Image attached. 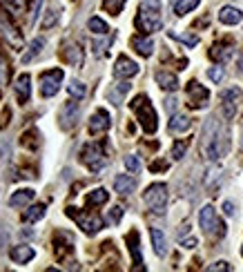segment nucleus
<instances>
[{"label": "nucleus", "instance_id": "0eeeda50", "mask_svg": "<svg viewBox=\"0 0 243 272\" xmlns=\"http://www.w3.org/2000/svg\"><path fill=\"white\" fill-rule=\"evenodd\" d=\"M63 70H50L40 74V94L45 98H52L58 94L60 83H63Z\"/></svg>", "mask_w": 243, "mask_h": 272}, {"label": "nucleus", "instance_id": "a19ab883", "mask_svg": "<svg viewBox=\"0 0 243 272\" xmlns=\"http://www.w3.org/2000/svg\"><path fill=\"white\" fill-rule=\"evenodd\" d=\"M9 80V67L5 63V58H0V85H7Z\"/></svg>", "mask_w": 243, "mask_h": 272}, {"label": "nucleus", "instance_id": "2eb2a0df", "mask_svg": "<svg viewBox=\"0 0 243 272\" xmlns=\"http://www.w3.org/2000/svg\"><path fill=\"white\" fill-rule=\"evenodd\" d=\"M154 78H156V83H159L161 89H165V92H176V89H179V78H176V74H172V72L161 70V72H156Z\"/></svg>", "mask_w": 243, "mask_h": 272}, {"label": "nucleus", "instance_id": "423d86ee", "mask_svg": "<svg viewBox=\"0 0 243 272\" xmlns=\"http://www.w3.org/2000/svg\"><path fill=\"white\" fill-rule=\"evenodd\" d=\"M81 161L87 165L92 172H101L107 163L105 150H103V143H87L81 150Z\"/></svg>", "mask_w": 243, "mask_h": 272}, {"label": "nucleus", "instance_id": "c03bdc74", "mask_svg": "<svg viewBox=\"0 0 243 272\" xmlns=\"http://www.w3.org/2000/svg\"><path fill=\"white\" fill-rule=\"evenodd\" d=\"M56 20H58V14H56V11H50V14L45 16V20H42V27H45V29H50Z\"/></svg>", "mask_w": 243, "mask_h": 272}, {"label": "nucleus", "instance_id": "09e8293b", "mask_svg": "<svg viewBox=\"0 0 243 272\" xmlns=\"http://www.w3.org/2000/svg\"><path fill=\"white\" fill-rule=\"evenodd\" d=\"M181 245H183V248H187V250H192V248H197V239H183L181 241Z\"/></svg>", "mask_w": 243, "mask_h": 272}, {"label": "nucleus", "instance_id": "39448f33", "mask_svg": "<svg viewBox=\"0 0 243 272\" xmlns=\"http://www.w3.org/2000/svg\"><path fill=\"white\" fill-rule=\"evenodd\" d=\"M69 219H74L78 228H83L85 234H96L103 230V219L96 212H81L78 208H67L65 210Z\"/></svg>", "mask_w": 243, "mask_h": 272}, {"label": "nucleus", "instance_id": "f3484780", "mask_svg": "<svg viewBox=\"0 0 243 272\" xmlns=\"http://www.w3.org/2000/svg\"><path fill=\"white\" fill-rule=\"evenodd\" d=\"M9 257L14 263H29L36 257V252H34V248H29V245H16V248L9 250Z\"/></svg>", "mask_w": 243, "mask_h": 272}, {"label": "nucleus", "instance_id": "1a4fd4ad", "mask_svg": "<svg viewBox=\"0 0 243 272\" xmlns=\"http://www.w3.org/2000/svg\"><path fill=\"white\" fill-rule=\"evenodd\" d=\"M243 98L241 94V89L239 87H230L226 89L221 94V107H223V116L230 121V119H234V114H236V109H239V101Z\"/></svg>", "mask_w": 243, "mask_h": 272}, {"label": "nucleus", "instance_id": "e433bc0d", "mask_svg": "<svg viewBox=\"0 0 243 272\" xmlns=\"http://www.w3.org/2000/svg\"><path fill=\"white\" fill-rule=\"evenodd\" d=\"M185 152H187V141H176L172 145V158L174 161H181L185 156Z\"/></svg>", "mask_w": 243, "mask_h": 272}, {"label": "nucleus", "instance_id": "79ce46f5", "mask_svg": "<svg viewBox=\"0 0 243 272\" xmlns=\"http://www.w3.org/2000/svg\"><path fill=\"white\" fill-rule=\"evenodd\" d=\"M109 42H112V38H107V40H103V42H96L94 40V54H96V56H103V54H105V49L109 47Z\"/></svg>", "mask_w": 243, "mask_h": 272}, {"label": "nucleus", "instance_id": "7ed1b4c3", "mask_svg": "<svg viewBox=\"0 0 243 272\" xmlns=\"http://www.w3.org/2000/svg\"><path fill=\"white\" fill-rule=\"evenodd\" d=\"M130 107H132V112L136 114V121L141 123V127L145 132L154 134L156 127H159V119H156V112H154V107H152L150 98L145 94H138L136 98H132Z\"/></svg>", "mask_w": 243, "mask_h": 272}, {"label": "nucleus", "instance_id": "5701e85b", "mask_svg": "<svg viewBox=\"0 0 243 272\" xmlns=\"http://www.w3.org/2000/svg\"><path fill=\"white\" fill-rule=\"evenodd\" d=\"M114 190H116L118 194H132L136 190V181L127 174H118L114 178Z\"/></svg>", "mask_w": 243, "mask_h": 272}, {"label": "nucleus", "instance_id": "dca6fc26", "mask_svg": "<svg viewBox=\"0 0 243 272\" xmlns=\"http://www.w3.org/2000/svg\"><path fill=\"white\" fill-rule=\"evenodd\" d=\"M32 78H29V74H20L16 80V96L20 103H27L29 96H32Z\"/></svg>", "mask_w": 243, "mask_h": 272}, {"label": "nucleus", "instance_id": "8fccbe9b", "mask_svg": "<svg viewBox=\"0 0 243 272\" xmlns=\"http://www.w3.org/2000/svg\"><path fill=\"white\" fill-rule=\"evenodd\" d=\"M223 212H226L228 216H234V206H232V201H226V203H223Z\"/></svg>", "mask_w": 243, "mask_h": 272}, {"label": "nucleus", "instance_id": "7c9ffc66", "mask_svg": "<svg viewBox=\"0 0 243 272\" xmlns=\"http://www.w3.org/2000/svg\"><path fill=\"white\" fill-rule=\"evenodd\" d=\"M87 27H89V32H94V34H99V36H105L109 34V27H107V22L103 20V18H89V22H87Z\"/></svg>", "mask_w": 243, "mask_h": 272}, {"label": "nucleus", "instance_id": "a878e982", "mask_svg": "<svg viewBox=\"0 0 243 272\" xmlns=\"http://www.w3.org/2000/svg\"><path fill=\"white\" fill-rule=\"evenodd\" d=\"M42 47H45V38H34L32 42H29V49L22 54L20 60H22V63H32V60L42 52Z\"/></svg>", "mask_w": 243, "mask_h": 272}, {"label": "nucleus", "instance_id": "4c0bfd02", "mask_svg": "<svg viewBox=\"0 0 243 272\" xmlns=\"http://www.w3.org/2000/svg\"><path fill=\"white\" fill-rule=\"evenodd\" d=\"M0 3L9 11H14V14H22L25 11V0H0Z\"/></svg>", "mask_w": 243, "mask_h": 272}, {"label": "nucleus", "instance_id": "49530a36", "mask_svg": "<svg viewBox=\"0 0 243 272\" xmlns=\"http://www.w3.org/2000/svg\"><path fill=\"white\" fill-rule=\"evenodd\" d=\"M214 234H216L218 239H223V237H226V223H223L221 219H218V223H216V228H214Z\"/></svg>", "mask_w": 243, "mask_h": 272}, {"label": "nucleus", "instance_id": "b1692460", "mask_svg": "<svg viewBox=\"0 0 243 272\" xmlns=\"http://www.w3.org/2000/svg\"><path fill=\"white\" fill-rule=\"evenodd\" d=\"M132 47L145 58L152 56V52H154V42H152V38H145V36H134L132 38Z\"/></svg>", "mask_w": 243, "mask_h": 272}, {"label": "nucleus", "instance_id": "864d4df0", "mask_svg": "<svg viewBox=\"0 0 243 272\" xmlns=\"http://www.w3.org/2000/svg\"><path fill=\"white\" fill-rule=\"evenodd\" d=\"M241 252H243V250H241Z\"/></svg>", "mask_w": 243, "mask_h": 272}, {"label": "nucleus", "instance_id": "4468645a", "mask_svg": "<svg viewBox=\"0 0 243 272\" xmlns=\"http://www.w3.org/2000/svg\"><path fill=\"white\" fill-rule=\"evenodd\" d=\"M125 241H127V248H130V252H132V259H134L136 268L143 270V257H141V243H138V232L132 230L125 237Z\"/></svg>", "mask_w": 243, "mask_h": 272}, {"label": "nucleus", "instance_id": "3c124183", "mask_svg": "<svg viewBox=\"0 0 243 272\" xmlns=\"http://www.w3.org/2000/svg\"><path fill=\"white\" fill-rule=\"evenodd\" d=\"M174 107H176V98H167L165 101V109L169 114H174Z\"/></svg>", "mask_w": 243, "mask_h": 272}, {"label": "nucleus", "instance_id": "9b49d317", "mask_svg": "<svg viewBox=\"0 0 243 272\" xmlns=\"http://www.w3.org/2000/svg\"><path fill=\"white\" fill-rule=\"evenodd\" d=\"M112 127V116L105 109H96L89 119V134H103Z\"/></svg>", "mask_w": 243, "mask_h": 272}, {"label": "nucleus", "instance_id": "aec40b11", "mask_svg": "<svg viewBox=\"0 0 243 272\" xmlns=\"http://www.w3.org/2000/svg\"><path fill=\"white\" fill-rule=\"evenodd\" d=\"M34 196H36V192H34L32 188L18 190V192H14V194L9 196V206L11 208H22V206H27V203H32Z\"/></svg>", "mask_w": 243, "mask_h": 272}, {"label": "nucleus", "instance_id": "ddd939ff", "mask_svg": "<svg viewBox=\"0 0 243 272\" xmlns=\"http://www.w3.org/2000/svg\"><path fill=\"white\" fill-rule=\"evenodd\" d=\"M136 74H138V65L134 63V60L127 58V56H118L116 65H114V76H118V78H132V76H136Z\"/></svg>", "mask_w": 243, "mask_h": 272}, {"label": "nucleus", "instance_id": "9d476101", "mask_svg": "<svg viewBox=\"0 0 243 272\" xmlns=\"http://www.w3.org/2000/svg\"><path fill=\"white\" fill-rule=\"evenodd\" d=\"M78 112H81V107H78L76 101H67L60 107V114H58V121H60V127L63 129H71L76 125L78 121Z\"/></svg>", "mask_w": 243, "mask_h": 272}, {"label": "nucleus", "instance_id": "bb28decb", "mask_svg": "<svg viewBox=\"0 0 243 272\" xmlns=\"http://www.w3.org/2000/svg\"><path fill=\"white\" fill-rule=\"evenodd\" d=\"M45 212H47V206H45V203L32 206L25 214H22V221H25V223H36V221H40L42 216H45Z\"/></svg>", "mask_w": 243, "mask_h": 272}, {"label": "nucleus", "instance_id": "58836bf2", "mask_svg": "<svg viewBox=\"0 0 243 272\" xmlns=\"http://www.w3.org/2000/svg\"><path fill=\"white\" fill-rule=\"evenodd\" d=\"M223 76H226L223 67H210V70H208V78L212 80V83H221Z\"/></svg>", "mask_w": 243, "mask_h": 272}, {"label": "nucleus", "instance_id": "c9c22d12", "mask_svg": "<svg viewBox=\"0 0 243 272\" xmlns=\"http://www.w3.org/2000/svg\"><path fill=\"white\" fill-rule=\"evenodd\" d=\"M67 89H69V94L74 96V98H83L85 94H87V87H85V85L81 83V80H71Z\"/></svg>", "mask_w": 243, "mask_h": 272}, {"label": "nucleus", "instance_id": "72a5a7b5", "mask_svg": "<svg viewBox=\"0 0 243 272\" xmlns=\"http://www.w3.org/2000/svg\"><path fill=\"white\" fill-rule=\"evenodd\" d=\"M169 38H174V40L183 42V45H187V47H194V45H199V38H197V36H185V34H176V32H169Z\"/></svg>", "mask_w": 243, "mask_h": 272}, {"label": "nucleus", "instance_id": "473e14b6", "mask_svg": "<svg viewBox=\"0 0 243 272\" xmlns=\"http://www.w3.org/2000/svg\"><path fill=\"white\" fill-rule=\"evenodd\" d=\"M3 29H5V36L14 42V45H22V36L20 34H16V29L11 27V25L7 20H3Z\"/></svg>", "mask_w": 243, "mask_h": 272}, {"label": "nucleus", "instance_id": "c756f323", "mask_svg": "<svg viewBox=\"0 0 243 272\" xmlns=\"http://www.w3.org/2000/svg\"><path fill=\"white\" fill-rule=\"evenodd\" d=\"M199 3H201V0H179V3L174 5V14H176V16H185V14H190L192 9H197V7H199Z\"/></svg>", "mask_w": 243, "mask_h": 272}, {"label": "nucleus", "instance_id": "603ef678", "mask_svg": "<svg viewBox=\"0 0 243 272\" xmlns=\"http://www.w3.org/2000/svg\"><path fill=\"white\" fill-rule=\"evenodd\" d=\"M241 147H243V139H241Z\"/></svg>", "mask_w": 243, "mask_h": 272}, {"label": "nucleus", "instance_id": "20e7f679", "mask_svg": "<svg viewBox=\"0 0 243 272\" xmlns=\"http://www.w3.org/2000/svg\"><path fill=\"white\" fill-rule=\"evenodd\" d=\"M143 201L154 214H163L167 208V185L165 183H152L143 194Z\"/></svg>", "mask_w": 243, "mask_h": 272}, {"label": "nucleus", "instance_id": "a211bd4d", "mask_svg": "<svg viewBox=\"0 0 243 272\" xmlns=\"http://www.w3.org/2000/svg\"><path fill=\"white\" fill-rule=\"evenodd\" d=\"M65 60H67L69 65H74V67H83V60H85V56H83V49L76 45V42H67L65 45Z\"/></svg>", "mask_w": 243, "mask_h": 272}, {"label": "nucleus", "instance_id": "a18cd8bd", "mask_svg": "<svg viewBox=\"0 0 243 272\" xmlns=\"http://www.w3.org/2000/svg\"><path fill=\"white\" fill-rule=\"evenodd\" d=\"M169 163L167 161H154V163L150 165V172H161V170H167Z\"/></svg>", "mask_w": 243, "mask_h": 272}, {"label": "nucleus", "instance_id": "cd10ccee", "mask_svg": "<svg viewBox=\"0 0 243 272\" xmlns=\"http://www.w3.org/2000/svg\"><path fill=\"white\" fill-rule=\"evenodd\" d=\"M107 199H109V192L107 190H103V188H96V190H92V192L87 194V206H103V203H107Z\"/></svg>", "mask_w": 243, "mask_h": 272}, {"label": "nucleus", "instance_id": "37998d69", "mask_svg": "<svg viewBox=\"0 0 243 272\" xmlns=\"http://www.w3.org/2000/svg\"><path fill=\"white\" fill-rule=\"evenodd\" d=\"M120 216H123V208H120V206H114L112 212H109V221H112V223H118Z\"/></svg>", "mask_w": 243, "mask_h": 272}, {"label": "nucleus", "instance_id": "2f4dec72", "mask_svg": "<svg viewBox=\"0 0 243 272\" xmlns=\"http://www.w3.org/2000/svg\"><path fill=\"white\" fill-rule=\"evenodd\" d=\"M127 0H103V7H105V11H109L112 16H118L120 11H123Z\"/></svg>", "mask_w": 243, "mask_h": 272}, {"label": "nucleus", "instance_id": "6e6552de", "mask_svg": "<svg viewBox=\"0 0 243 272\" xmlns=\"http://www.w3.org/2000/svg\"><path fill=\"white\" fill-rule=\"evenodd\" d=\"M185 92H187V105H190L192 109H201L210 101V92L205 89L201 83H197V80H190Z\"/></svg>", "mask_w": 243, "mask_h": 272}, {"label": "nucleus", "instance_id": "f704fd0d", "mask_svg": "<svg viewBox=\"0 0 243 272\" xmlns=\"http://www.w3.org/2000/svg\"><path fill=\"white\" fill-rule=\"evenodd\" d=\"M125 168H127V172H132V174H138V172H141V161H138L136 154L125 156Z\"/></svg>", "mask_w": 243, "mask_h": 272}, {"label": "nucleus", "instance_id": "f257e3e1", "mask_svg": "<svg viewBox=\"0 0 243 272\" xmlns=\"http://www.w3.org/2000/svg\"><path fill=\"white\" fill-rule=\"evenodd\" d=\"M228 150V132L218 125L216 119H208L201 134V152L208 161H218Z\"/></svg>", "mask_w": 243, "mask_h": 272}, {"label": "nucleus", "instance_id": "f03ea898", "mask_svg": "<svg viewBox=\"0 0 243 272\" xmlns=\"http://www.w3.org/2000/svg\"><path fill=\"white\" fill-rule=\"evenodd\" d=\"M161 27H163L161 3L159 0H143L136 16V29L143 34H152V32H159Z\"/></svg>", "mask_w": 243, "mask_h": 272}, {"label": "nucleus", "instance_id": "ea45409f", "mask_svg": "<svg viewBox=\"0 0 243 272\" xmlns=\"http://www.w3.org/2000/svg\"><path fill=\"white\" fill-rule=\"evenodd\" d=\"M228 270H232L228 261H216V263L208 265V272H228Z\"/></svg>", "mask_w": 243, "mask_h": 272}, {"label": "nucleus", "instance_id": "393cba45", "mask_svg": "<svg viewBox=\"0 0 243 272\" xmlns=\"http://www.w3.org/2000/svg\"><path fill=\"white\" fill-rule=\"evenodd\" d=\"M130 87H132L130 83H116L112 89L107 92V98H109V101H112L114 105H120V103H123V96L127 94V92H130Z\"/></svg>", "mask_w": 243, "mask_h": 272}, {"label": "nucleus", "instance_id": "c85d7f7f", "mask_svg": "<svg viewBox=\"0 0 243 272\" xmlns=\"http://www.w3.org/2000/svg\"><path fill=\"white\" fill-rule=\"evenodd\" d=\"M230 56H232V49L226 47V45H214L210 49V58L216 60V63H226Z\"/></svg>", "mask_w": 243, "mask_h": 272}, {"label": "nucleus", "instance_id": "f8f14e48", "mask_svg": "<svg viewBox=\"0 0 243 272\" xmlns=\"http://www.w3.org/2000/svg\"><path fill=\"white\" fill-rule=\"evenodd\" d=\"M218 223V216H216V210L212 206H205L201 212H199V225L205 234H214V228Z\"/></svg>", "mask_w": 243, "mask_h": 272}, {"label": "nucleus", "instance_id": "de8ad7c7", "mask_svg": "<svg viewBox=\"0 0 243 272\" xmlns=\"http://www.w3.org/2000/svg\"><path fill=\"white\" fill-rule=\"evenodd\" d=\"M40 7H42V0H36V7H34V14H32V25H36V20H38Z\"/></svg>", "mask_w": 243, "mask_h": 272}, {"label": "nucleus", "instance_id": "6ab92c4d", "mask_svg": "<svg viewBox=\"0 0 243 272\" xmlns=\"http://www.w3.org/2000/svg\"><path fill=\"white\" fill-rule=\"evenodd\" d=\"M190 125H192V121L187 119L185 114H172V119H169V123H167V129L172 134H183V132L190 129Z\"/></svg>", "mask_w": 243, "mask_h": 272}, {"label": "nucleus", "instance_id": "4be33fe9", "mask_svg": "<svg viewBox=\"0 0 243 272\" xmlns=\"http://www.w3.org/2000/svg\"><path fill=\"white\" fill-rule=\"evenodd\" d=\"M150 237H152V245H154L156 257H165V252H167V239H165V234H163L159 228H152Z\"/></svg>", "mask_w": 243, "mask_h": 272}, {"label": "nucleus", "instance_id": "412c9836", "mask_svg": "<svg viewBox=\"0 0 243 272\" xmlns=\"http://www.w3.org/2000/svg\"><path fill=\"white\" fill-rule=\"evenodd\" d=\"M218 20L223 25H239L243 20V11L228 5V7H221V11H218Z\"/></svg>", "mask_w": 243, "mask_h": 272}]
</instances>
